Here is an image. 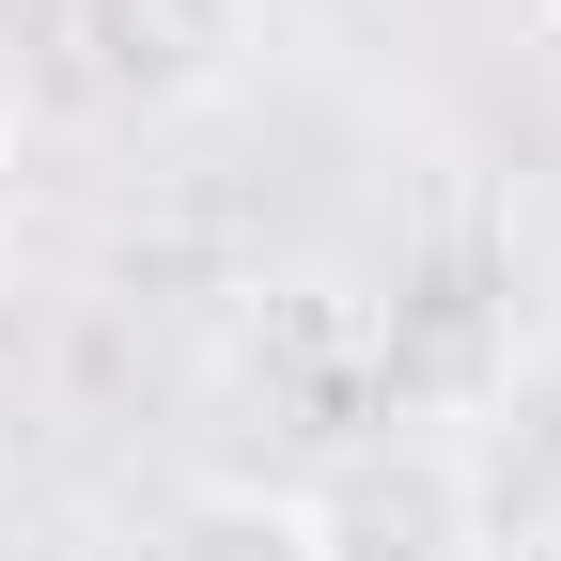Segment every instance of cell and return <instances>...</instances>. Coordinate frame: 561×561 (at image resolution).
Instances as JSON below:
<instances>
[{"mask_svg": "<svg viewBox=\"0 0 561 561\" xmlns=\"http://www.w3.org/2000/svg\"><path fill=\"white\" fill-rule=\"evenodd\" d=\"M265 47V0H62V79L110 125H172L219 110Z\"/></svg>", "mask_w": 561, "mask_h": 561, "instance_id": "obj_1", "label": "cell"}, {"mask_svg": "<svg viewBox=\"0 0 561 561\" xmlns=\"http://www.w3.org/2000/svg\"><path fill=\"white\" fill-rule=\"evenodd\" d=\"M140 561H328V500H297V483H203V500L157 515Z\"/></svg>", "mask_w": 561, "mask_h": 561, "instance_id": "obj_2", "label": "cell"}]
</instances>
